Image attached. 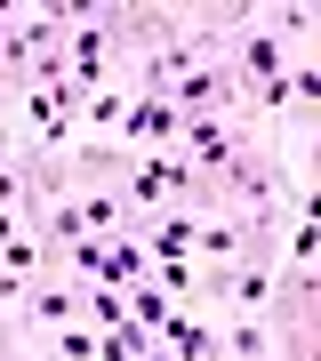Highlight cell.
Listing matches in <instances>:
<instances>
[{"label": "cell", "instance_id": "cell-2", "mask_svg": "<svg viewBox=\"0 0 321 361\" xmlns=\"http://www.w3.org/2000/svg\"><path fill=\"white\" fill-rule=\"evenodd\" d=\"M169 104H177V113H241V80L225 65H193L177 89H169Z\"/></svg>", "mask_w": 321, "mask_h": 361}, {"label": "cell", "instance_id": "cell-6", "mask_svg": "<svg viewBox=\"0 0 321 361\" xmlns=\"http://www.w3.org/2000/svg\"><path fill=\"white\" fill-rule=\"evenodd\" d=\"M16 233H32V225H25V217H16V209H0V249H8V241H16Z\"/></svg>", "mask_w": 321, "mask_h": 361}, {"label": "cell", "instance_id": "cell-1", "mask_svg": "<svg viewBox=\"0 0 321 361\" xmlns=\"http://www.w3.org/2000/svg\"><path fill=\"white\" fill-rule=\"evenodd\" d=\"M177 104H169V97H137V89H128V113H121V129H113V145H121V153L128 161H137V153H169V145H177Z\"/></svg>", "mask_w": 321, "mask_h": 361}, {"label": "cell", "instance_id": "cell-3", "mask_svg": "<svg viewBox=\"0 0 321 361\" xmlns=\"http://www.w3.org/2000/svg\"><path fill=\"white\" fill-rule=\"evenodd\" d=\"M217 361H273V322L265 313H225L217 322Z\"/></svg>", "mask_w": 321, "mask_h": 361}, {"label": "cell", "instance_id": "cell-5", "mask_svg": "<svg viewBox=\"0 0 321 361\" xmlns=\"http://www.w3.org/2000/svg\"><path fill=\"white\" fill-rule=\"evenodd\" d=\"M0 361H40V353H32V337H16L8 322H0Z\"/></svg>", "mask_w": 321, "mask_h": 361}, {"label": "cell", "instance_id": "cell-4", "mask_svg": "<svg viewBox=\"0 0 321 361\" xmlns=\"http://www.w3.org/2000/svg\"><path fill=\"white\" fill-rule=\"evenodd\" d=\"M193 225H201V209H161V217L137 225V241L153 249V257H185V249H193Z\"/></svg>", "mask_w": 321, "mask_h": 361}]
</instances>
